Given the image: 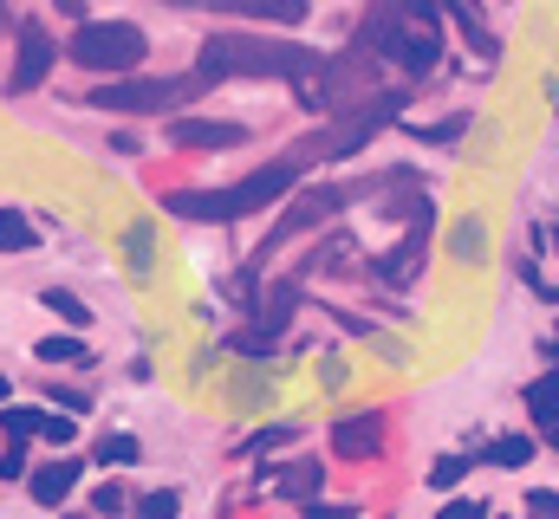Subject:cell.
Wrapping results in <instances>:
<instances>
[{
    "instance_id": "1",
    "label": "cell",
    "mask_w": 559,
    "mask_h": 519,
    "mask_svg": "<svg viewBox=\"0 0 559 519\" xmlns=\"http://www.w3.org/2000/svg\"><path fill=\"white\" fill-rule=\"evenodd\" d=\"M202 79H319L325 59L293 39H254V33H215L195 52Z\"/></svg>"
},
{
    "instance_id": "2",
    "label": "cell",
    "mask_w": 559,
    "mask_h": 519,
    "mask_svg": "<svg viewBox=\"0 0 559 519\" xmlns=\"http://www.w3.org/2000/svg\"><path fill=\"white\" fill-rule=\"evenodd\" d=\"M299 169L306 162H267V169H254V176H241L235 189H209V195H169L163 208L169 215H182V221H241V215H254V208H274L280 195L299 182Z\"/></svg>"
},
{
    "instance_id": "3",
    "label": "cell",
    "mask_w": 559,
    "mask_h": 519,
    "mask_svg": "<svg viewBox=\"0 0 559 519\" xmlns=\"http://www.w3.org/2000/svg\"><path fill=\"white\" fill-rule=\"evenodd\" d=\"M404 92H378V98H358V105H338V124L319 130L312 143H299L293 149V162H312V156H352V149H365L378 130L404 124Z\"/></svg>"
},
{
    "instance_id": "4",
    "label": "cell",
    "mask_w": 559,
    "mask_h": 519,
    "mask_svg": "<svg viewBox=\"0 0 559 519\" xmlns=\"http://www.w3.org/2000/svg\"><path fill=\"white\" fill-rule=\"evenodd\" d=\"M72 65H85V72H111V79H124L131 65H143V52H150V39H143V26L131 20H85L79 33H72Z\"/></svg>"
},
{
    "instance_id": "5",
    "label": "cell",
    "mask_w": 559,
    "mask_h": 519,
    "mask_svg": "<svg viewBox=\"0 0 559 519\" xmlns=\"http://www.w3.org/2000/svg\"><path fill=\"white\" fill-rule=\"evenodd\" d=\"M195 85H209V79H202V72H195V79H111V85L92 92V105H98V111H131V118H143V111L182 105Z\"/></svg>"
},
{
    "instance_id": "6",
    "label": "cell",
    "mask_w": 559,
    "mask_h": 519,
    "mask_svg": "<svg viewBox=\"0 0 559 519\" xmlns=\"http://www.w3.org/2000/svg\"><path fill=\"white\" fill-rule=\"evenodd\" d=\"M384 59H397L411 79H423V72L442 65V13H436V0H411V20L391 33Z\"/></svg>"
},
{
    "instance_id": "7",
    "label": "cell",
    "mask_w": 559,
    "mask_h": 519,
    "mask_svg": "<svg viewBox=\"0 0 559 519\" xmlns=\"http://www.w3.org/2000/svg\"><path fill=\"white\" fill-rule=\"evenodd\" d=\"M338 208H345V189H332V182H325V189H306V195H299V202L280 215V228L267 234V248L293 241V234H306V228H319V221H332ZM267 248H261V260H267Z\"/></svg>"
},
{
    "instance_id": "8",
    "label": "cell",
    "mask_w": 559,
    "mask_h": 519,
    "mask_svg": "<svg viewBox=\"0 0 559 519\" xmlns=\"http://www.w3.org/2000/svg\"><path fill=\"white\" fill-rule=\"evenodd\" d=\"M169 143H176V149H241L248 130L222 124V118H176V124H169Z\"/></svg>"
},
{
    "instance_id": "9",
    "label": "cell",
    "mask_w": 559,
    "mask_h": 519,
    "mask_svg": "<svg viewBox=\"0 0 559 519\" xmlns=\"http://www.w3.org/2000/svg\"><path fill=\"white\" fill-rule=\"evenodd\" d=\"M46 72H52V39H46L39 26H20V59H13V79H7V92H33Z\"/></svg>"
},
{
    "instance_id": "10",
    "label": "cell",
    "mask_w": 559,
    "mask_h": 519,
    "mask_svg": "<svg viewBox=\"0 0 559 519\" xmlns=\"http://www.w3.org/2000/svg\"><path fill=\"white\" fill-rule=\"evenodd\" d=\"M378 448H384V422H378V415H338V422H332V455L365 461V455H378Z\"/></svg>"
},
{
    "instance_id": "11",
    "label": "cell",
    "mask_w": 559,
    "mask_h": 519,
    "mask_svg": "<svg viewBox=\"0 0 559 519\" xmlns=\"http://www.w3.org/2000/svg\"><path fill=\"white\" fill-rule=\"evenodd\" d=\"M429 221H436V208H423V215H417V228H411V234H404V241H397V248H391L384 260H378V273H384L391 286H404V279L417 273V260H423V234H429Z\"/></svg>"
},
{
    "instance_id": "12",
    "label": "cell",
    "mask_w": 559,
    "mask_h": 519,
    "mask_svg": "<svg viewBox=\"0 0 559 519\" xmlns=\"http://www.w3.org/2000/svg\"><path fill=\"white\" fill-rule=\"evenodd\" d=\"M189 7H215V13H254V20H274V26H299V20H306V0H189Z\"/></svg>"
},
{
    "instance_id": "13",
    "label": "cell",
    "mask_w": 559,
    "mask_h": 519,
    "mask_svg": "<svg viewBox=\"0 0 559 519\" xmlns=\"http://www.w3.org/2000/svg\"><path fill=\"white\" fill-rule=\"evenodd\" d=\"M26 487H33V500H39V507H59V500L79 487V461H72V455H59V461H52V468H39Z\"/></svg>"
},
{
    "instance_id": "14",
    "label": "cell",
    "mask_w": 559,
    "mask_h": 519,
    "mask_svg": "<svg viewBox=\"0 0 559 519\" xmlns=\"http://www.w3.org/2000/svg\"><path fill=\"white\" fill-rule=\"evenodd\" d=\"M527 415H534L540 429L559 422V364L547 371V377H534V384H527Z\"/></svg>"
},
{
    "instance_id": "15",
    "label": "cell",
    "mask_w": 559,
    "mask_h": 519,
    "mask_svg": "<svg viewBox=\"0 0 559 519\" xmlns=\"http://www.w3.org/2000/svg\"><path fill=\"white\" fill-rule=\"evenodd\" d=\"M481 461H488V468H527V461H534V435H501V442L481 448Z\"/></svg>"
},
{
    "instance_id": "16",
    "label": "cell",
    "mask_w": 559,
    "mask_h": 519,
    "mask_svg": "<svg viewBox=\"0 0 559 519\" xmlns=\"http://www.w3.org/2000/svg\"><path fill=\"white\" fill-rule=\"evenodd\" d=\"M319 474H325V468H286V474L267 481V494H280V500H306V494H319Z\"/></svg>"
},
{
    "instance_id": "17",
    "label": "cell",
    "mask_w": 559,
    "mask_h": 519,
    "mask_svg": "<svg viewBox=\"0 0 559 519\" xmlns=\"http://www.w3.org/2000/svg\"><path fill=\"white\" fill-rule=\"evenodd\" d=\"M39 422H46V409H26V402H0V429H7V442H26V435H39Z\"/></svg>"
},
{
    "instance_id": "18",
    "label": "cell",
    "mask_w": 559,
    "mask_h": 519,
    "mask_svg": "<svg viewBox=\"0 0 559 519\" xmlns=\"http://www.w3.org/2000/svg\"><path fill=\"white\" fill-rule=\"evenodd\" d=\"M33 241H39V228H33L26 215H13V208H7V215H0V254H26Z\"/></svg>"
},
{
    "instance_id": "19",
    "label": "cell",
    "mask_w": 559,
    "mask_h": 519,
    "mask_svg": "<svg viewBox=\"0 0 559 519\" xmlns=\"http://www.w3.org/2000/svg\"><path fill=\"white\" fill-rule=\"evenodd\" d=\"M46 312H59L66 325H92V312H85V299H72V292H59V286L46 292Z\"/></svg>"
},
{
    "instance_id": "20",
    "label": "cell",
    "mask_w": 559,
    "mask_h": 519,
    "mask_svg": "<svg viewBox=\"0 0 559 519\" xmlns=\"http://www.w3.org/2000/svg\"><path fill=\"white\" fill-rule=\"evenodd\" d=\"M39 358H46V364H85V345H79V338H46Z\"/></svg>"
},
{
    "instance_id": "21",
    "label": "cell",
    "mask_w": 559,
    "mask_h": 519,
    "mask_svg": "<svg viewBox=\"0 0 559 519\" xmlns=\"http://www.w3.org/2000/svg\"><path fill=\"white\" fill-rule=\"evenodd\" d=\"M39 435H46L52 448H66V442L79 435V422H72V415H52V409H46V422H39Z\"/></svg>"
},
{
    "instance_id": "22",
    "label": "cell",
    "mask_w": 559,
    "mask_h": 519,
    "mask_svg": "<svg viewBox=\"0 0 559 519\" xmlns=\"http://www.w3.org/2000/svg\"><path fill=\"white\" fill-rule=\"evenodd\" d=\"M176 507H182V500H176L169 487H163V494H143V500H138L143 519H176Z\"/></svg>"
},
{
    "instance_id": "23",
    "label": "cell",
    "mask_w": 559,
    "mask_h": 519,
    "mask_svg": "<svg viewBox=\"0 0 559 519\" xmlns=\"http://www.w3.org/2000/svg\"><path fill=\"white\" fill-rule=\"evenodd\" d=\"M423 136V143H455L462 130H468V118H449V124H411Z\"/></svg>"
},
{
    "instance_id": "24",
    "label": "cell",
    "mask_w": 559,
    "mask_h": 519,
    "mask_svg": "<svg viewBox=\"0 0 559 519\" xmlns=\"http://www.w3.org/2000/svg\"><path fill=\"white\" fill-rule=\"evenodd\" d=\"M98 461H138V442L131 435H105L98 442Z\"/></svg>"
},
{
    "instance_id": "25",
    "label": "cell",
    "mask_w": 559,
    "mask_h": 519,
    "mask_svg": "<svg viewBox=\"0 0 559 519\" xmlns=\"http://www.w3.org/2000/svg\"><path fill=\"white\" fill-rule=\"evenodd\" d=\"M462 474H468V461H462V455H442V461L429 468V481H436V487H455Z\"/></svg>"
},
{
    "instance_id": "26",
    "label": "cell",
    "mask_w": 559,
    "mask_h": 519,
    "mask_svg": "<svg viewBox=\"0 0 559 519\" xmlns=\"http://www.w3.org/2000/svg\"><path fill=\"white\" fill-rule=\"evenodd\" d=\"M280 442H293V429H261V435H248V455H267Z\"/></svg>"
},
{
    "instance_id": "27",
    "label": "cell",
    "mask_w": 559,
    "mask_h": 519,
    "mask_svg": "<svg viewBox=\"0 0 559 519\" xmlns=\"http://www.w3.org/2000/svg\"><path fill=\"white\" fill-rule=\"evenodd\" d=\"M118 507H124V487H98L92 494V514H118Z\"/></svg>"
},
{
    "instance_id": "28",
    "label": "cell",
    "mask_w": 559,
    "mask_h": 519,
    "mask_svg": "<svg viewBox=\"0 0 559 519\" xmlns=\"http://www.w3.org/2000/svg\"><path fill=\"white\" fill-rule=\"evenodd\" d=\"M527 507H534V519H554V514H559V494L534 487V494H527Z\"/></svg>"
},
{
    "instance_id": "29",
    "label": "cell",
    "mask_w": 559,
    "mask_h": 519,
    "mask_svg": "<svg viewBox=\"0 0 559 519\" xmlns=\"http://www.w3.org/2000/svg\"><path fill=\"white\" fill-rule=\"evenodd\" d=\"M455 254L468 260V254H481V228L468 221V228H455Z\"/></svg>"
},
{
    "instance_id": "30",
    "label": "cell",
    "mask_w": 559,
    "mask_h": 519,
    "mask_svg": "<svg viewBox=\"0 0 559 519\" xmlns=\"http://www.w3.org/2000/svg\"><path fill=\"white\" fill-rule=\"evenodd\" d=\"M0 474L13 481V474H26V455H20V442H7V455H0Z\"/></svg>"
},
{
    "instance_id": "31",
    "label": "cell",
    "mask_w": 559,
    "mask_h": 519,
    "mask_svg": "<svg viewBox=\"0 0 559 519\" xmlns=\"http://www.w3.org/2000/svg\"><path fill=\"white\" fill-rule=\"evenodd\" d=\"M442 519H488V514H481V500H449Z\"/></svg>"
},
{
    "instance_id": "32",
    "label": "cell",
    "mask_w": 559,
    "mask_h": 519,
    "mask_svg": "<svg viewBox=\"0 0 559 519\" xmlns=\"http://www.w3.org/2000/svg\"><path fill=\"white\" fill-rule=\"evenodd\" d=\"M306 519H358V514H352V507H312Z\"/></svg>"
},
{
    "instance_id": "33",
    "label": "cell",
    "mask_w": 559,
    "mask_h": 519,
    "mask_svg": "<svg viewBox=\"0 0 559 519\" xmlns=\"http://www.w3.org/2000/svg\"><path fill=\"white\" fill-rule=\"evenodd\" d=\"M52 7H59V13H85V0H52Z\"/></svg>"
},
{
    "instance_id": "34",
    "label": "cell",
    "mask_w": 559,
    "mask_h": 519,
    "mask_svg": "<svg viewBox=\"0 0 559 519\" xmlns=\"http://www.w3.org/2000/svg\"><path fill=\"white\" fill-rule=\"evenodd\" d=\"M547 442H554V448H559V422H547Z\"/></svg>"
},
{
    "instance_id": "35",
    "label": "cell",
    "mask_w": 559,
    "mask_h": 519,
    "mask_svg": "<svg viewBox=\"0 0 559 519\" xmlns=\"http://www.w3.org/2000/svg\"><path fill=\"white\" fill-rule=\"evenodd\" d=\"M547 351H554V358H559V331H554V345H547Z\"/></svg>"
},
{
    "instance_id": "36",
    "label": "cell",
    "mask_w": 559,
    "mask_h": 519,
    "mask_svg": "<svg viewBox=\"0 0 559 519\" xmlns=\"http://www.w3.org/2000/svg\"><path fill=\"white\" fill-rule=\"evenodd\" d=\"M0 402H7V377H0Z\"/></svg>"
},
{
    "instance_id": "37",
    "label": "cell",
    "mask_w": 559,
    "mask_h": 519,
    "mask_svg": "<svg viewBox=\"0 0 559 519\" xmlns=\"http://www.w3.org/2000/svg\"><path fill=\"white\" fill-rule=\"evenodd\" d=\"M554 248H559V234H554Z\"/></svg>"
},
{
    "instance_id": "38",
    "label": "cell",
    "mask_w": 559,
    "mask_h": 519,
    "mask_svg": "<svg viewBox=\"0 0 559 519\" xmlns=\"http://www.w3.org/2000/svg\"><path fill=\"white\" fill-rule=\"evenodd\" d=\"M59 519H66V514H59Z\"/></svg>"
}]
</instances>
